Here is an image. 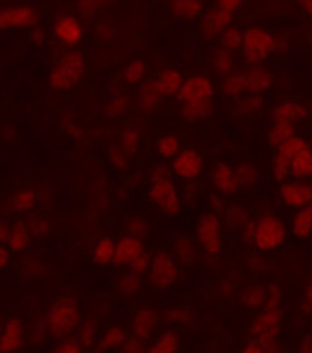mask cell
I'll list each match as a JSON object with an SVG mask.
<instances>
[{
	"label": "cell",
	"instance_id": "obj_1",
	"mask_svg": "<svg viewBox=\"0 0 312 353\" xmlns=\"http://www.w3.org/2000/svg\"><path fill=\"white\" fill-rule=\"evenodd\" d=\"M214 83L205 74H191L185 78V83L178 94L180 115L187 124L207 121L213 115L214 105Z\"/></svg>",
	"mask_w": 312,
	"mask_h": 353
},
{
	"label": "cell",
	"instance_id": "obj_2",
	"mask_svg": "<svg viewBox=\"0 0 312 353\" xmlns=\"http://www.w3.org/2000/svg\"><path fill=\"white\" fill-rule=\"evenodd\" d=\"M278 48L279 37H275L270 30L257 26V24L244 30L242 50L240 52H242L246 63L260 65L268 58H272Z\"/></svg>",
	"mask_w": 312,
	"mask_h": 353
},
{
	"label": "cell",
	"instance_id": "obj_3",
	"mask_svg": "<svg viewBox=\"0 0 312 353\" xmlns=\"http://www.w3.org/2000/svg\"><path fill=\"white\" fill-rule=\"evenodd\" d=\"M287 239V228L275 213L260 214L255 220L253 246L260 254H270L281 248Z\"/></svg>",
	"mask_w": 312,
	"mask_h": 353
},
{
	"label": "cell",
	"instance_id": "obj_4",
	"mask_svg": "<svg viewBox=\"0 0 312 353\" xmlns=\"http://www.w3.org/2000/svg\"><path fill=\"white\" fill-rule=\"evenodd\" d=\"M85 70V58L78 50H69L54 65L48 76V83L54 91H69L80 81Z\"/></svg>",
	"mask_w": 312,
	"mask_h": 353
},
{
	"label": "cell",
	"instance_id": "obj_5",
	"mask_svg": "<svg viewBox=\"0 0 312 353\" xmlns=\"http://www.w3.org/2000/svg\"><path fill=\"white\" fill-rule=\"evenodd\" d=\"M48 331L56 339H65L80 325V309L76 305L74 300L63 298L58 300L50 307L47 316Z\"/></svg>",
	"mask_w": 312,
	"mask_h": 353
},
{
	"label": "cell",
	"instance_id": "obj_6",
	"mask_svg": "<svg viewBox=\"0 0 312 353\" xmlns=\"http://www.w3.org/2000/svg\"><path fill=\"white\" fill-rule=\"evenodd\" d=\"M148 200L161 213L170 216V219H180L181 216L180 191H178V187H176V183H174L170 176L152 181L150 191H148Z\"/></svg>",
	"mask_w": 312,
	"mask_h": 353
},
{
	"label": "cell",
	"instance_id": "obj_7",
	"mask_svg": "<svg viewBox=\"0 0 312 353\" xmlns=\"http://www.w3.org/2000/svg\"><path fill=\"white\" fill-rule=\"evenodd\" d=\"M198 243L209 255H220L224 252V228L218 214L203 213L198 220Z\"/></svg>",
	"mask_w": 312,
	"mask_h": 353
},
{
	"label": "cell",
	"instance_id": "obj_8",
	"mask_svg": "<svg viewBox=\"0 0 312 353\" xmlns=\"http://www.w3.org/2000/svg\"><path fill=\"white\" fill-rule=\"evenodd\" d=\"M148 272H150L148 274L150 283L159 290L170 289L180 279L178 261H176V257L168 254V252H157V254H154Z\"/></svg>",
	"mask_w": 312,
	"mask_h": 353
},
{
	"label": "cell",
	"instance_id": "obj_9",
	"mask_svg": "<svg viewBox=\"0 0 312 353\" xmlns=\"http://www.w3.org/2000/svg\"><path fill=\"white\" fill-rule=\"evenodd\" d=\"M305 148H309V145H306V141L303 139V137H300V135H294V137L287 141L281 148H278L272 163L273 180L283 185L284 180L290 176V161L294 159L295 154H300V152L305 150Z\"/></svg>",
	"mask_w": 312,
	"mask_h": 353
},
{
	"label": "cell",
	"instance_id": "obj_10",
	"mask_svg": "<svg viewBox=\"0 0 312 353\" xmlns=\"http://www.w3.org/2000/svg\"><path fill=\"white\" fill-rule=\"evenodd\" d=\"M163 324L161 313L156 307H141L137 313L133 314L129 327H132V335L143 342L154 341L157 335L159 325Z\"/></svg>",
	"mask_w": 312,
	"mask_h": 353
},
{
	"label": "cell",
	"instance_id": "obj_11",
	"mask_svg": "<svg viewBox=\"0 0 312 353\" xmlns=\"http://www.w3.org/2000/svg\"><path fill=\"white\" fill-rule=\"evenodd\" d=\"M242 80L244 94L248 97H260L270 91L273 85V74L262 65H249L248 69L238 70Z\"/></svg>",
	"mask_w": 312,
	"mask_h": 353
},
{
	"label": "cell",
	"instance_id": "obj_12",
	"mask_svg": "<svg viewBox=\"0 0 312 353\" xmlns=\"http://www.w3.org/2000/svg\"><path fill=\"white\" fill-rule=\"evenodd\" d=\"M170 172L185 181H196L203 172V157L200 152L185 148L170 165Z\"/></svg>",
	"mask_w": 312,
	"mask_h": 353
},
{
	"label": "cell",
	"instance_id": "obj_13",
	"mask_svg": "<svg viewBox=\"0 0 312 353\" xmlns=\"http://www.w3.org/2000/svg\"><path fill=\"white\" fill-rule=\"evenodd\" d=\"M233 17H235V15L224 12V10H220V8H211V10L205 12L202 21H200V34H202L203 39L207 41L220 39L222 34L233 24Z\"/></svg>",
	"mask_w": 312,
	"mask_h": 353
},
{
	"label": "cell",
	"instance_id": "obj_14",
	"mask_svg": "<svg viewBox=\"0 0 312 353\" xmlns=\"http://www.w3.org/2000/svg\"><path fill=\"white\" fill-rule=\"evenodd\" d=\"M54 35L63 47L74 48L83 41L85 30L74 15H59L54 23Z\"/></svg>",
	"mask_w": 312,
	"mask_h": 353
},
{
	"label": "cell",
	"instance_id": "obj_15",
	"mask_svg": "<svg viewBox=\"0 0 312 353\" xmlns=\"http://www.w3.org/2000/svg\"><path fill=\"white\" fill-rule=\"evenodd\" d=\"M39 12L34 6H12L0 8V30L4 28H24L39 23Z\"/></svg>",
	"mask_w": 312,
	"mask_h": 353
},
{
	"label": "cell",
	"instance_id": "obj_16",
	"mask_svg": "<svg viewBox=\"0 0 312 353\" xmlns=\"http://www.w3.org/2000/svg\"><path fill=\"white\" fill-rule=\"evenodd\" d=\"M279 198L289 208H309V205H312V183H306V181L301 180L284 181L281 189H279Z\"/></svg>",
	"mask_w": 312,
	"mask_h": 353
},
{
	"label": "cell",
	"instance_id": "obj_17",
	"mask_svg": "<svg viewBox=\"0 0 312 353\" xmlns=\"http://www.w3.org/2000/svg\"><path fill=\"white\" fill-rule=\"evenodd\" d=\"M281 320H283L281 309H264L253 320L249 333L253 339H278L281 333Z\"/></svg>",
	"mask_w": 312,
	"mask_h": 353
},
{
	"label": "cell",
	"instance_id": "obj_18",
	"mask_svg": "<svg viewBox=\"0 0 312 353\" xmlns=\"http://www.w3.org/2000/svg\"><path fill=\"white\" fill-rule=\"evenodd\" d=\"M145 252V246H143V241L133 237H121L116 241V248H115V261L113 265L115 267H129L133 261L137 259L141 254Z\"/></svg>",
	"mask_w": 312,
	"mask_h": 353
},
{
	"label": "cell",
	"instance_id": "obj_19",
	"mask_svg": "<svg viewBox=\"0 0 312 353\" xmlns=\"http://www.w3.org/2000/svg\"><path fill=\"white\" fill-rule=\"evenodd\" d=\"M213 187L218 194L231 196L238 191V181L235 168L227 163H218L213 170Z\"/></svg>",
	"mask_w": 312,
	"mask_h": 353
},
{
	"label": "cell",
	"instance_id": "obj_20",
	"mask_svg": "<svg viewBox=\"0 0 312 353\" xmlns=\"http://www.w3.org/2000/svg\"><path fill=\"white\" fill-rule=\"evenodd\" d=\"M306 117H309L306 108L295 100H283L273 105L272 111V122H287V124H294V126Z\"/></svg>",
	"mask_w": 312,
	"mask_h": 353
},
{
	"label": "cell",
	"instance_id": "obj_21",
	"mask_svg": "<svg viewBox=\"0 0 312 353\" xmlns=\"http://www.w3.org/2000/svg\"><path fill=\"white\" fill-rule=\"evenodd\" d=\"M170 13L172 17L185 21V23H194V21H202L205 15V2L202 0H176L170 2Z\"/></svg>",
	"mask_w": 312,
	"mask_h": 353
},
{
	"label": "cell",
	"instance_id": "obj_22",
	"mask_svg": "<svg viewBox=\"0 0 312 353\" xmlns=\"http://www.w3.org/2000/svg\"><path fill=\"white\" fill-rule=\"evenodd\" d=\"M157 89H159V93L161 97H178L181 91V87L185 83V78L181 74L178 69H165L161 70L156 78Z\"/></svg>",
	"mask_w": 312,
	"mask_h": 353
},
{
	"label": "cell",
	"instance_id": "obj_23",
	"mask_svg": "<svg viewBox=\"0 0 312 353\" xmlns=\"http://www.w3.org/2000/svg\"><path fill=\"white\" fill-rule=\"evenodd\" d=\"M181 341L174 330H165L157 333L156 339L150 342L148 353H180Z\"/></svg>",
	"mask_w": 312,
	"mask_h": 353
},
{
	"label": "cell",
	"instance_id": "obj_24",
	"mask_svg": "<svg viewBox=\"0 0 312 353\" xmlns=\"http://www.w3.org/2000/svg\"><path fill=\"white\" fill-rule=\"evenodd\" d=\"M23 325L19 320H10L0 335V353H13L23 344Z\"/></svg>",
	"mask_w": 312,
	"mask_h": 353
},
{
	"label": "cell",
	"instance_id": "obj_25",
	"mask_svg": "<svg viewBox=\"0 0 312 353\" xmlns=\"http://www.w3.org/2000/svg\"><path fill=\"white\" fill-rule=\"evenodd\" d=\"M237 67V61H235V54L226 50V48H216L211 56V69L216 76H220L222 80L231 76Z\"/></svg>",
	"mask_w": 312,
	"mask_h": 353
},
{
	"label": "cell",
	"instance_id": "obj_26",
	"mask_svg": "<svg viewBox=\"0 0 312 353\" xmlns=\"http://www.w3.org/2000/svg\"><path fill=\"white\" fill-rule=\"evenodd\" d=\"M161 93L157 89L156 78L146 80L143 85L139 87V94H137V104L143 111H156L161 104Z\"/></svg>",
	"mask_w": 312,
	"mask_h": 353
},
{
	"label": "cell",
	"instance_id": "obj_27",
	"mask_svg": "<svg viewBox=\"0 0 312 353\" xmlns=\"http://www.w3.org/2000/svg\"><path fill=\"white\" fill-rule=\"evenodd\" d=\"M154 150L163 159H176L181 154V137L178 134H163L154 143Z\"/></svg>",
	"mask_w": 312,
	"mask_h": 353
},
{
	"label": "cell",
	"instance_id": "obj_28",
	"mask_svg": "<svg viewBox=\"0 0 312 353\" xmlns=\"http://www.w3.org/2000/svg\"><path fill=\"white\" fill-rule=\"evenodd\" d=\"M240 301L253 311H264L268 303V287L260 283H251L242 290Z\"/></svg>",
	"mask_w": 312,
	"mask_h": 353
},
{
	"label": "cell",
	"instance_id": "obj_29",
	"mask_svg": "<svg viewBox=\"0 0 312 353\" xmlns=\"http://www.w3.org/2000/svg\"><path fill=\"white\" fill-rule=\"evenodd\" d=\"M129 339L126 330L122 325H111L102 333L98 339V350L100 352H113V350H121L126 341Z\"/></svg>",
	"mask_w": 312,
	"mask_h": 353
},
{
	"label": "cell",
	"instance_id": "obj_30",
	"mask_svg": "<svg viewBox=\"0 0 312 353\" xmlns=\"http://www.w3.org/2000/svg\"><path fill=\"white\" fill-rule=\"evenodd\" d=\"M290 176L294 180H306L312 178V148H305L300 154H295L294 159L290 161Z\"/></svg>",
	"mask_w": 312,
	"mask_h": 353
},
{
	"label": "cell",
	"instance_id": "obj_31",
	"mask_svg": "<svg viewBox=\"0 0 312 353\" xmlns=\"http://www.w3.org/2000/svg\"><path fill=\"white\" fill-rule=\"evenodd\" d=\"M292 233L295 239L301 241L312 237V205L295 211L292 216Z\"/></svg>",
	"mask_w": 312,
	"mask_h": 353
},
{
	"label": "cell",
	"instance_id": "obj_32",
	"mask_svg": "<svg viewBox=\"0 0 312 353\" xmlns=\"http://www.w3.org/2000/svg\"><path fill=\"white\" fill-rule=\"evenodd\" d=\"M235 174H237L238 189H244V191H255L260 183V172L257 170V167L249 165V163H242L235 168Z\"/></svg>",
	"mask_w": 312,
	"mask_h": 353
},
{
	"label": "cell",
	"instance_id": "obj_33",
	"mask_svg": "<svg viewBox=\"0 0 312 353\" xmlns=\"http://www.w3.org/2000/svg\"><path fill=\"white\" fill-rule=\"evenodd\" d=\"M116 243L111 237L98 239V243L93 248V261L98 267H107L115 261Z\"/></svg>",
	"mask_w": 312,
	"mask_h": 353
},
{
	"label": "cell",
	"instance_id": "obj_34",
	"mask_svg": "<svg viewBox=\"0 0 312 353\" xmlns=\"http://www.w3.org/2000/svg\"><path fill=\"white\" fill-rule=\"evenodd\" d=\"M295 135V126L294 124H287V122H272V126L268 130V143L278 150L287 143L289 139H292Z\"/></svg>",
	"mask_w": 312,
	"mask_h": 353
},
{
	"label": "cell",
	"instance_id": "obj_35",
	"mask_svg": "<svg viewBox=\"0 0 312 353\" xmlns=\"http://www.w3.org/2000/svg\"><path fill=\"white\" fill-rule=\"evenodd\" d=\"M172 246H174V254H176V261H178V263L192 265V263L196 261L198 248L191 239H187V237L174 239Z\"/></svg>",
	"mask_w": 312,
	"mask_h": 353
},
{
	"label": "cell",
	"instance_id": "obj_36",
	"mask_svg": "<svg viewBox=\"0 0 312 353\" xmlns=\"http://www.w3.org/2000/svg\"><path fill=\"white\" fill-rule=\"evenodd\" d=\"M28 244H30L28 226L17 222V224L12 228L10 237H8V248H10V252H13V254H21V252H24V250L28 248Z\"/></svg>",
	"mask_w": 312,
	"mask_h": 353
},
{
	"label": "cell",
	"instance_id": "obj_37",
	"mask_svg": "<svg viewBox=\"0 0 312 353\" xmlns=\"http://www.w3.org/2000/svg\"><path fill=\"white\" fill-rule=\"evenodd\" d=\"M161 320H163V324H168V325L191 324L192 311L185 305L168 307L167 311H163L161 313Z\"/></svg>",
	"mask_w": 312,
	"mask_h": 353
},
{
	"label": "cell",
	"instance_id": "obj_38",
	"mask_svg": "<svg viewBox=\"0 0 312 353\" xmlns=\"http://www.w3.org/2000/svg\"><path fill=\"white\" fill-rule=\"evenodd\" d=\"M242 37H244V30H240L238 26L231 24L229 28L222 34L220 37V48H226L229 52H238L242 50Z\"/></svg>",
	"mask_w": 312,
	"mask_h": 353
},
{
	"label": "cell",
	"instance_id": "obj_39",
	"mask_svg": "<svg viewBox=\"0 0 312 353\" xmlns=\"http://www.w3.org/2000/svg\"><path fill=\"white\" fill-rule=\"evenodd\" d=\"M146 78V61L145 59H132L124 70V80L127 85H143Z\"/></svg>",
	"mask_w": 312,
	"mask_h": 353
},
{
	"label": "cell",
	"instance_id": "obj_40",
	"mask_svg": "<svg viewBox=\"0 0 312 353\" xmlns=\"http://www.w3.org/2000/svg\"><path fill=\"white\" fill-rule=\"evenodd\" d=\"M127 108H129V97L124 93H116L115 97L105 104L104 115L107 117V119H118V117H122L126 113Z\"/></svg>",
	"mask_w": 312,
	"mask_h": 353
},
{
	"label": "cell",
	"instance_id": "obj_41",
	"mask_svg": "<svg viewBox=\"0 0 312 353\" xmlns=\"http://www.w3.org/2000/svg\"><path fill=\"white\" fill-rule=\"evenodd\" d=\"M126 235L133 239H146L150 235V226H148V220L145 216H129L126 224Z\"/></svg>",
	"mask_w": 312,
	"mask_h": 353
},
{
	"label": "cell",
	"instance_id": "obj_42",
	"mask_svg": "<svg viewBox=\"0 0 312 353\" xmlns=\"http://www.w3.org/2000/svg\"><path fill=\"white\" fill-rule=\"evenodd\" d=\"M96 339H98V322L93 319L83 322L80 327V336H78V341L81 342V346L93 347L94 344H96Z\"/></svg>",
	"mask_w": 312,
	"mask_h": 353
},
{
	"label": "cell",
	"instance_id": "obj_43",
	"mask_svg": "<svg viewBox=\"0 0 312 353\" xmlns=\"http://www.w3.org/2000/svg\"><path fill=\"white\" fill-rule=\"evenodd\" d=\"M35 202H37V194L32 189H26V191H21L15 194L12 202V208L15 213H24V211H30V209L35 208Z\"/></svg>",
	"mask_w": 312,
	"mask_h": 353
},
{
	"label": "cell",
	"instance_id": "obj_44",
	"mask_svg": "<svg viewBox=\"0 0 312 353\" xmlns=\"http://www.w3.org/2000/svg\"><path fill=\"white\" fill-rule=\"evenodd\" d=\"M141 285H143V278H141V276L127 272L124 274V276H121L116 287H118V290H121L124 296H135L141 290Z\"/></svg>",
	"mask_w": 312,
	"mask_h": 353
},
{
	"label": "cell",
	"instance_id": "obj_45",
	"mask_svg": "<svg viewBox=\"0 0 312 353\" xmlns=\"http://www.w3.org/2000/svg\"><path fill=\"white\" fill-rule=\"evenodd\" d=\"M141 141V132L139 130H135V128H126L121 135V148L127 154V157L135 154L137 150V146H139Z\"/></svg>",
	"mask_w": 312,
	"mask_h": 353
},
{
	"label": "cell",
	"instance_id": "obj_46",
	"mask_svg": "<svg viewBox=\"0 0 312 353\" xmlns=\"http://www.w3.org/2000/svg\"><path fill=\"white\" fill-rule=\"evenodd\" d=\"M226 219L227 222H229V226L235 228V230H244V228L249 224L248 211L244 208H238V205L227 209Z\"/></svg>",
	"mask_w": 312,
	"mask_h": 353
},
{
	"label": "cell",
	"instance_id": "obj_47",
	"mask_svg": "<svg viewBox=\"0 0 312 353\" xmlns=\"http://www.w3.org/2000/svg\"><path fill=\"white\" fill-rule=\"evenodd\" d=\"M264 108V99L262 97H246L240 99L238 102V110L242 111L244 115H255Z\"/></svg>",
	"mask_w": 312,
	"mask_h": 353
},
{
	"label": "cell",
	"instance_id": "obj_48",
	"mask_svg": "<svg viewBox=\"0 0 312 353\" xmlns=\"http://www.w3.org/2000/svg\"><path fill=\"white\" fill-rule=\"evenodd\" d=\"M150 265H152V257L146 252H143V254L137 257V259L133 261L132 265L127 267V272H132V274H137V276H145L148 270H150Z\"/></svg>",
	"mask_w": 312,
	"mask_h": 353
},
{
	"label": "cell",
	"instance_id": "obj_49",
	"mask_svg": "<svg viewBox=\"0 0 312 353\" xmlns=\"http://www.w3.org/2000/svg\"><path fill=\"white\" fill-rule=\"evenodd\" d=\"M118 353H148V346H146V342L139 341L135 336H129L126 344L118 350Z\"/></svg>",
	"mask_w": 312,
	"mask_h": 353
},
{
	"label": "cell",
	"instance_id": "obj_50",
	"mask_svg": "<svg viewBox=\"0 0 312 353\" xmlns=\"http://www.w3.org/2000/svg\"><path fill=\"white\" fill-rule=\"evenodd\" d=\"M56 353H83V346H81V342L76 341V339H65V341L56 347Z\"/></svg>",
	"mask_w": 312,
	"mask_h": 353
},
{
	"label": "cell",
	"instance_id": "obj_51",
	"mask_svg": "<svg viewBox=\"0 0 312 353\" xmlns=\"http://www.w3.org/2000/svg\"><path fill=\"white\" fill-rule=\"evenodd\" d=\"M266 309H281V289L278 285H268V303Z\"/></svg>",
	"mask_w": 312,
	"mask_h": 353
},
{
	"label": "cell",
	"instance_id": "obj_52",
	"mask_svg": "<svg viewBox=\"0 0 312 353\" xmlns=\"http://www.w3.org/2000/svg\"><path fill=\"white\" fill-rule=\"evenodd\" d=\"M244 2H240V0H218L214 6L220 8V10H224V12L231 13V15H235V13L242 8Z\"/></svg>",
	"mask_w": 312,
	"mask_h": 353
},
{
	"label": "cell",
	"instance_id": "obj_53",
	"mask_svg": "<svg viewBox=\"0 0 312 353\" xmlns=\"http://www.w3.org/2000/svg\"><path fill=\"white\" fill-rule=\"evenodd\" d=\"M28 230H30V233H32V235L43 237V235L48 232V224L43 219H32V220H30Z\"/></svg>",
	"mask_w": 312,
	"mask_h": 353
},
{
	"label": "cell",
	"instance_id": "obj_54",
	"mask_svg": "<svg viewBox=\"0 0 312 353\" xmlns=\"http://www.w3.org/2000/svg\"><path fill=\"white\" fill-rule=\"evenodd\" d=\"M301 311L305 314L312 313V274L311 279H309V283L305 287V294H303V300H301Z\"/></svg>",
	"mask_w": 312,
	"mask_h": 353
},
{
	"label": "cell",
	"instance_id": "obj_55",
	"mask_svg": "<svg viewBox=\"0 0 312 353\" xmlns=\"http://www.w3.org/2000/svg\"><path fill=\"white\" fill-rule=\"evenodd\" d=\"M111 161L116 168H126L127 167V154L122 148L111 150Z\"/></svg>",
	"mask_w": 312,
	"mask_h": 353
},
{
	"label": "cell",
	"instance_id": "obj_56",
	"mask_svg": "<svg viewBox=\"0 0 312 353\" xmlns=\"http://www.w3.org/2000/svg\"><path fill=\"white\" fill-rule=\"evenodd\" d=\"M238 353H266V352H264V347L260 346L259 342L253 339V341L246 342V344L238 350Z\"/></svg>",
	"mask_w": 312,
	"mask_h": 353
},
{
	"label": "cell",
	"instance_id": "obj_57",
	"mask_svg": "<svg viewBox=\"0 0 312 353\" xmlns=\"http://www.w3.org/2000/svg\"><path fill=\"white\" fill-rule=\"evenodd\" d=\"M168 176H170V170H168L165 165H157V167L154 168V172H152V181L161 180V178H168Z\"/></svg>",
	"mask_w": 312,
	"mask_h": 353
},
{
	"label": "cell",
	"instance_id": "obj_58",
	"mask_svg": "<svg viewBox=\"0 0 312 353\" xmlns=\"http://www.w3.org/2000/svg\"><path fill=\"white\" fill-rule=\"evenodd\" d=\"M78 8H80V10H83V12H81V15L91 17V15L94 13V10L98 8V2H81V4H78Z\"/></svg>",
	"mask_w": 312,
	"mask_h": 353
},
{
	"label": "cell",
	"instance_id": "obj_59",
	"mask_svg": "<svg viewBox=\"0 0 312 353\" xmlns=\"http://www.w3.org/2000/svg\"><path fill=\"white\" fill-rule=\"evenodd\" d=\"M30 39H32V43H34V45H41V43H43V39H45V32H43V28H41V26H35V28L32 30Z\"/></svg>",
	"mask_w": 312,
	"mask_h": 353
},
{
	"label": "cell",
	"instance_id": "obj_60",
	"mask_svg": "<svg viewBox=\"0 0 312 353\" xmlns=\"http://www.w3.org/2000/svg\"><path fill=\"white\" fill-rule=\"evenodd\" d=\"M10 232H12V228H8V224L4 220H0V243H8Z\"/></svg>",
	"mask_w": 312,
	"mask_h": 353
},
{
	"label": "cell",
	"instance_id": "obj_61",
	"mask_svg": "<svg viewBox=\"0 0 312 353\" xmlns=\"http://www.w3.org/2000/svg\"><path fill=\"white\" fill-rule=\"evenodd\" d=\"M300 353H312V335L305 336L300 346Z\"/></svg>",
	"mask_w": 312,
	"mask_h": 353
},
{
	"label": "cell",
	"instance_id": "obj_62",
	"mask_svg": "<svg viewBox=\"0 0 312 353\" xmlns=\"http://www.w3.org/2000/svg\"><path fill=\"white\" fill-rule=\"evenodd\" d=\"M8 265H10V254L4 248H0V270L8 268Z\"/></svg>",
	"mask_w": 312,
	"mask_h": 353
},
{
	"label": "cell",
	"instance_id": "obj_63",
	"mask_svg": "<svg viewBox=\"0 0 312 353\" xmlns=\"http://www.w3.org/2000/svg\"><path fill=\"white\" fill-rule=\"evenodd\" d=\"M300 6L301 10L305 12V15H309V17L312 19V0H303Z\"/></svg>",
	"mask_w": 312,
	"mask_h": 353
},
{
	"label": "cell",
	"instance_id": "obj_64",
	"mask_svg": "<svg viewBox=\"0 0 312 353\" xmlns=\"http://www.w3.org/2000/svg\"><path fill=\"white\" fill-rule=\"evenodd\" d=\"M306 43H309V47H312V32L309 34V37H306Z\"/></svg>",
	"mask_w": 312,
	"mask_h": 353
}]
</instances>
